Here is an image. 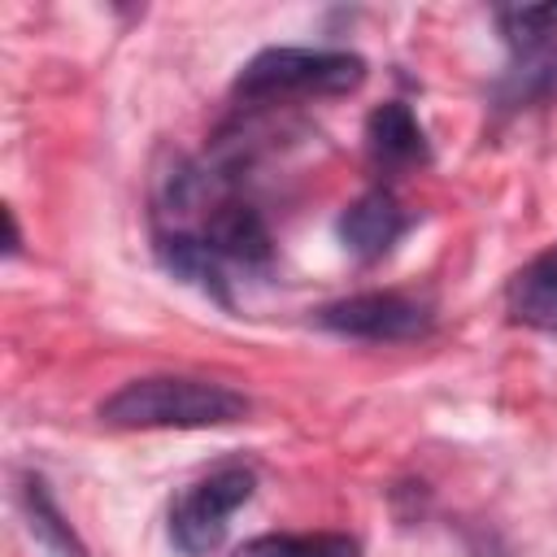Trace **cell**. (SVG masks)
<instances>
[{"label": "cell", "instance_id": "obj_7", "mask_svg": "<svg viewBox=\"0 0 557 557\" xmlns=\"http://www.w3.org/2000/svg\"><path fill=\"white\" fill-rule=\"evenodd\" d=\"M366 152L383 174H405L431 161L426 131L405 100H387L366 117Z\"/></svg>", "mask_w": 557, "mask_h": 557}, {"label": "cell", "instance_id": "obj_13", "mask_svg": "<svg viewBox=\"0 0 557 557\" xmlns=\"http://www.w3.org/2000/svg\"><path fill=\"white\" fill-rule=\"evenodd\" d=\"M505 44L513 39H557V4H522V9H496Z\"/></svg>", "mask_w": 557, "mask_h": 557}, {"label": "cell", "instance_id": "obj_1", "mask_svg": "<svg viewBox=\"0 0 557 557\" xmlns=\"http://www.w3.org/2000/svg\"><path fill=\"white\" fill-rule=\"evenodd\" d=\"M96 413L117 431H200L248 418V396L196 374H148L104 396Z\"/></svg>", "mask_w": 557, "mask_h": 557}, {"label": "cell", "instance_id": "obj_11", "mask_svg": "<svg viewBox=\"0 0 557 557\" xmlns=\"http://www.w3.org/2000/svg\"><path fill=\"white\" fill-rule=\"evenodd\" d=\"M235 557H361V544L344 531L313 535H252L235 548Z\"/></svg>", "mask_w": 557, "mask_h": 557}, {"label": "cell", "instance_id": "obj_9", "mask_svg": "<svg viewBox=\"0 0 557 557\" xmlns=\"http://www.w3.org/2000/svg\"><path fill=\"white\" fill-rule=\"evenodd\" d=\"M505 309L518 326L557 331V244H548L544 252H535L505 287Z\"/></svg>", "mask_w": 557, "mask_h": 557}, {"label": "cell", "instance_id": "obj_3", "mask_svg": "<svg viewBox=\"0 0 557 557\" xmlns=\"http://www.w3.org/2000/svg\"><path fill=\"white\" fill-rule=\"evenodd\" d=\"M257 487V474L239 461L209 470L205 479H196L191 487L178 492V500L170 505V540L183 557H209L231 527V513L239 505H248Z\"/></svg>", "mask_w": 557, "mask_h": 557}, {"label": "cell", "instance_id": "obj_10", "mask_svg": "<svg viewBox=\"0 0 557 557\" xmlns=\"http://www.w3.org/2000/svg\"><path fill=\"white\" fill-rule=\"evenodd\" d=\"M509 70L496 83V100L518 109L557 96V39H513Z\"/></svg>", "mask_w": 557, "mask_h": 557}, {"label": "cell", "instance_id": "obj_8", "mask_svg": "<svg viewBox=\"0 0 557 557\" xmlns=\"http://www.w3.org/2000/svg\"><path fill=\"white\" fill-rule=\"evenodd\" d=\"M157 261L165 274H174L178 283L196 287L200 296L218 300L222 309H231V278H226V261L205 244L200 231H157Z\"/></svg>", "mask_w": 557, "mask_h": 557}, {"label": "cell", "instance_id": "obj_2", "mask_svg": "<svg viewBox=\"0 0 557 557\" xmlns=\"http://www.w3.org/2000/svg\"><path fill=\"white\" fill-rule=\"evenodd\" d=\"M366 83V61L344 48H261L239 74V100H283V96H344Z\"/></svg>", "mask_w": 557, "mask_h": 557}, {"label": "cell", "instance_id": "obj_4", "mask_svg": "<svg viewBox=\"0 0 557 557\" xmlns=\"http://www.w3.org/2000/svg\"><path fill=\"white\" fill-rule=\"evenodd\" d=\"M435 313L426 300L405 296V292H357L344 300H331L318 309V326L344 339H366V344H405L422 339L431 331Z\"/></svg>", "mask_w": 557, "mask_h": 557}, {"label": "cell", "instance_id": "obj_14", "mask_svg": "<svg viewBox=\"0 0 557 557\" xmlns=\"http://www.w3.org/2000/svg\"><path fill=\"white\" fill-rule=\"evenodd\" d=\"M4 226H9V244H4V252L13 257V252L22 248V231H17V213H13V209H4Z\"/></svg>", "mask_w": 557, "mask_h": 557}, {"label": "cell", "instance_id": "obj_6", "mask_svg": "<svg viewBox=\"0 0 557 557\" xmlns=\"http://www.w3.org/2000/svg\"><path fill=\"white\" fill-rule=\"evenodd\" d=\"M205 244L226 261V265H244V270H265L274 257V235L265 226V218L248 205V200H218L213 213L200 226Z\"/></svg>", "mask_w": 557, "mask_h": 557}, {"label": "cell", "instance_id": "obj_12", "mask_svg": "<svg viewBox=\"0 0 557 557\" xmlns=\"http://www.w3.org/2000/svg\"><path fill=\"white\" fill-rule=\"evenodd\" d=\"M22 505H26L30 531H35L52 553H61V557H87V548L78 544L74 527L65 522V513L57 509V500H52V492H48V483H44L39 474H26V479H22Z\"/></svg>", "mask_w": 557, "mask_h": 557}, {"label": "cell", "instance_id": "obj_5", "mask_svg": "<svg viewBox=\"0 0 557 557\" xmlns=\"http://www.w3.org/2000/svg\"><path fill=\"white\" fill-rule=\"evenodd\" d=\"M405 226H409V218H405L400 200L387 187H370L339 213V244L348 248L352 261L370 265L392 252V244L405 235Z\"/></svg>", "mask_w": 557, "mask_h": 557}]
</instances>
